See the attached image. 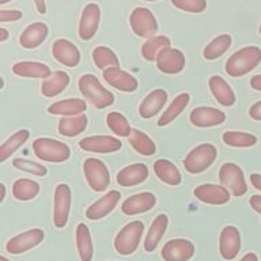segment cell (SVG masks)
<instances>
[{
  "mask_svg": "<svg viewBox=\"0 0 261 261\" xmlns=\"http://www.w3.org/2000/svg\"><path fill=\"white\" fill-rule=\"evenodd\" d=\"M220 182L224 188H227L234 196H244L248 191V185L245 181L244 171L236 163L227 162L220 167L219 170Z\"/></svg>",
  "mask_w": 261,
  "mask_h": 261,
  "instance_id": "7",
  "label": "cell"
},
{
  "mask_svg": "<svg viewBox=\"0 0 261 261\" xmlns=\"http://www.w3.org/2000/svg\"><path fill=\"white\" fill-rule=\"evenodd\" d=\"M22 18V12L18 10H2L0 11V22H15Z\"/></svg>",
  "mask_w": 261,
  "mask_h": 261,
  "instance_id": "44",
  "label": "cell"
},
{
  "mask_svg": "<svg viewBox=\"0 0 261 261\" xmlns=\"http://www.w3.org/2000/svg\"><path fill=\"white\" fill-rule=\"evenodd\" d=\"M29 136L30 134L28 129H20L12 135L11 138H8L0 147V162L7 161L20 146H23L24 143L28 142Z\"/></svg>",
  "mask_w": 261,
  "mask_h": 261,
  "instance_id": "37",
  "label": "cell"
},
{
  "mask_svg": "<svg viewBox=\"0 0 261 261\" xmlns=\"http://www.w3.org/2000/svg\"><path fill=\"white\" fill-rule=\"evenodd\" d=\"M260 34H261V26H260Z\"/></svg>",
  "mask_w": 261,
  "mask_h": 261,
  "instance_id": "56",
  "label": "cell"
},
{
  "mask_svg": "<svg viewBox=\"0 0 261 261\" xmlns=\"http://www.w3.org/2000/svg\"><path fill=\"white\" fill-rule=\"evenodd\" d=\"M241 234L234 226H226L220 232L219 252L224 260H232L240 253Z\"/></svg>",
  "mask_w": 261,
  "mask_h": 261,
  "instance_id": "17",
  "label": "cell"
},
{
  "mask_svg": "<svg viewBox=\"0 0 261 261\" xmlns=\"http://www.w3.org/2000/svg\"><path fill=\"white\" fill-rule=\"evenodd\" d=\"M208 85H210V90H211L212 95H214L216 101L219 102L220 105L232 106L236 103V94H234L230 85L224 81L223 77L218 76V75L211 76Z\"/></svg>",
  "mask_w": 261,
  "mask_h": 261,
  "instance_id": "24",
  "label": "cell"
},
{
  "mask_svg": "<svg viewBox=\"0 0 261 261\" xmlns=\"http://www.w3.org/2000/svg\"><path fill=\"white\" fill-rule=\"evenodd\" d=\"M154 171L156 177L161 181L169 184V185H179L181 184V174L178 169L167 159H158L154 163Z\"/></svg>",
  "mask_w": 261,
  "mask_h": 261,
  "instance_id": "29",
  "label": "cell"
},
{
  "mask_svg": "<svg viewBox=\"0 0 261 261\" xmlns=\"http://www.w3.org/2000/svg\"><path fill=\"white\" fill-rule=\"evenodd\" d=\"M120 192L117 191H110L109 193H106L101 197V199L93 203L87 208L86 211V216L89 218L90 220H98L105 218L106 215H109L110 212L113 211L114 207L117 205V203L120 201Z\"/></svg>",
  "mask_w": 261,
  "mask_h": 261,
  "instance_id": "19",
  "label": "cell"
},
{
  "mask_svg": "<svg viewBox=\"0 0 261 261\" xmlns=\"http://www.w3.org/2000/svg\"><path fill=\"white\" fill-rule=\"evenodd\" d=\"M171 4L178 10L199 14L207 8V0H171Z\"/></svg>",
  "mask_w": 261,
  "mask_h": 261,
  "instance_id": "43",
  "label": "cell"
},
{
  "mask_svg": "<svg viewBox=\"0 0 261 261\" xmlns=\"http://www.w3.org/2000/svg\"><path fill=\"white\" fill-rule=\"evenodd\" d=\"M250 182H252V185L256 188V189L261 191V174H258V173H253V174H250Z\"/></svg>",
  "mask_w": 261,
  "mask_h": 261,
  "instance_id": "47",
  "label": "cell"
},
{
  "mask_svg": "<svg viewBox=\"0 0 261 261\" xmlns=\"http://www.w3.org/2000/svg\"><path fill=\"white\" fill-rule=\"evenodd\" d=\"M156 67L161 72L174 75V73L181 72L185 67V56L178 49H163L156 57Z\"/></svg>",
  "mask_w": 261,
  "mask_h": 261,
  "instance_id": "14",
  "label": "cell"
},
{
  "mask_svg": "<svg viewBox=\"0 0 261 261\" xmlns=\"http://www.w3.org/2000/svg\"><path fill=\"white\" fill-rule=\"evenodd\" d=\"M121 142L112 136H87L79 142V147L87 152H98V154H110L121 148Z\"/></svg>",
  "mask_w": 261,
  "mask_h": 261,
  "instance_id": "13",
  "label": "cell"
},
{
  "mask_svg": "<svg viewBox=\"0 0 261 261\" xmlns=\"http://www.w3.org/2000/svg\"><path fill=\"white\" fill-rule=\"evenodd\" d=\"M52 53L53 57L65 67H75L81 61L79 49L68 40L60 38V40L55 41L52 46Z\"/></svg>",
  "mask_w": 261,
  "mask_h": 261,
  "instance_id": "20",
  "label": "cell"
},
{
  "mask_svg": "<svg viewBox=\"0 0 261 261\" xmlns=\"http://www.w3.org/2000/svg\"><path fill=\"white\" fill-rule=\"evenodd\" d=\"M170 48V40L166 36H154L143 44L142 56L147 61H156V57L163 49Z\"/></svg>",
  "mask_w": 261,
  "mask_h": 261,
  "instance_id": "34",
  "label": "cell"
},
{
  "mask_svg": "<svg viewBox=\"0 0 261 261\" xmlns=\"http://www.w3.org/2000/svg\"><path fill=\"white\" fill-rule=\"evenodd\" d=\"M189 103V94L187 93H182L177 95V97L173 99L169 108H167L163 114L159 117L158 120V126H165V125H169L170 122H173L175 118L178 117L179 114L182 113V110L185 109Z\"/></svg>",
  "mask_w": 261,
  "mask_h": 261,
  "instance_id": "31",
  "label": "cell"
},
{
  "mask_svg": "<svg viewBox=\"0 0 261 261\" xmlns=\"http://www.w3.org/2000/svg\"><path fill=\"white\" fill-rule=\"evenodd\" d=\"M189 120L197 128H210L223 124L226 120V114L219 109L215 108H207V106H200L191 112Z\"/></svg>",
  "mask_w": 261,
  "mask_h": 261,
  "instance_id": "16",
  "label": "cell"
},
{
  "mask_svg": "<svg viewBox=\"0 0 261 261\" xmlns=\"http://www.w3.org/2000/svg\"><path fill=\"white\" fill-rule=\"evenodd\" d=\"M49 34L48 26L42 22H36V23L29 24L24 29L23 33L20 34L19 42L20 45L26 49H34L40 46Z\"/></svg>",
  "mask_w": 261,
  "mask_h": 261,
  "instance_id": "22",
  "label": "cell"
},
{
  "mask_svg": "<svg viewBox=\"0 0 261 261\" xmlns=\"http://www.w3.org/2000/svg\"><path fill=\"white\" fill-rule=\"evenodd\" d=\"M148 177V169L143 163H136L130 166L124 167L122 170L118 171L117 184L121 187H134L138 184L146 181Z\"/></svg>",
  "mask_w": 261,
  "mask_h": 261,
  "instance_id": "25",
  "label": "cell"
},
{
  "mask_svg": "<svg viewBox=\"0 0 261 261\" xmlns=\"http://www.w3.org/2000/svg\"><path fill=\"white\" fill-rule=\"evenodd\" d=\"M69 76L68 73L63 72V71H56L52 73L48 79H45L41 85V91L45 97H56L63 91V90L68 86Z\"/></svg>",
  "mask_w": 261,
  "mask_h": 261,
  "instance_id": "28",
  "label": "cell"
},
{
  "mask_svg": "<svg viewBox=\"0 0 261 261\" xmlns=\"http://www.w3.org/2000/svg\"><path fill=\"white\" fill-rule=\"evenodd\" d=\"M103 79L112 87L120 90L122 93H134L138 89V81L130 73L122 71L118 67H112L103 71Z\"/></svg>",
  "mask_w": 261,
  "mask_h": 261,
  "instance_id": "18",
  "label": "cell"
},
{
  "mask_svg": "<svg viewBox=\"0 0 261 261\" xmlns=\"http://www.w3.org/2000/svg\"><path fill=\"white\" fill-rule=\"evenodd\" d=\"M34 4H36L37 11L40 14H45L46 12V6H45V0H33Z\"/></svg>",
  "mask_w": 261,
  "mask_h": 261,
  "instance_id": "49",
  "label": "cell"
},
{
  "mask_svg": "<svg viewBox=\"0 0 261 261\" xmlns=\"http://www.w3.org/2000/svg\"><path fill=\"white\" fill-rule=\"evenodd\" d=\"M231 46V37L228 34H220L215 37L210 44L204 48L203 56L207 60H215L218 57L227 52L228 48Z\"/></svg>",
  "mask_w": 261,
  "mask_h": 261,
  "instance_id": "36",
  "label": "cell"
},
{
  "mask_svg": "<svg viewBox=\"0 0 261 261\" xmlns=\"http://www.w3.org/2000/svg\"><path fill=\"white\" fill-rule=\"evenodd\" d=\"M167 101V93L162 89H156L154 91H151L144 101L142 102V105L139 108V113L143 118H151L156 116V114L162 110L163 105Z\"/></svg>",
  "mask_w": 261,
  "mask_h": 261,
  "instance_id": "23",
  "label": "cell"
},
{
  "mask_svg": "<svg viewBox=\"0 0 261 261\" xmlns=\"http://www.w3.org/2000/svg\"><path fill=\"white\" fill-rule=\"evenodd\" d=\"M167 224H169V219H167V215H165V214H161V215L155 218V220L151 224L150 230H148L146 240H144L146 252H154L156 249L158 244L162 240L163 234L166 232Z\"/></svg>",
  "mask_w": 261,
  "mask_h": 261,
  "instance_id": "27",
  "label": "cell"
},
{
  "mask_svg": "<svg viewBox=\"0 0 261 261\" xmlns=\"http://www.w3.org/2000/svg\"><path fill=\"white\" fill-rule=\"evenodd\" d=\"M196 199L205 204L212 205H222L230 200V192L223 185H215V184H203L193 191Z\"/></svg>",
  "mask_w": 261,
  "mask_h": 261,
  "instance_id": "15",
  "label": "cell"
},
{
  "mask_svg": "<svg viewBox=\"0 0 261 261\" xmlns=\"http://www.w3.org/2000/svg\"><path fill=\"white\" fill-rule=\"evenodd\" d=\"M86 179L91 187V189L97 192L105 191L110 182V174L108 167L102 161L95 158L86 159L83 163Z\"/></svg>",
  "mask_w": 261,
  "mask_h": 261,
  "instance_id": "8",
  "label": "cell"
},
{
  "mask_svg": "<svg viewBox=\"0 0 261 261\" xmlns=\"http://www.w3.org/2000/svg\"><path fill=\"white\" fill-rule=\"evenodd\" d=\"M38 192H40V185L33 179L19 178L12 185V195L16 200H20V201L34 199L38 195Z\"/></svg>",
  "mask_w": 261,
  "mask_h": 261,
  "instance_id": "35",
  "label": "cell"
},
{
  "mask_svg": "<svg viewBox=\"0 0 261 261\" xmlns=\"http://www.w3.org/2000/svg\"><path fill=\"white\" fill-rule=\"evenodd\" d=\"M146 2H156V0H146Z\"/></svg>",
  "mask_w": 261,
  "mask_h": 261,
  "instance_id": "55",
  "label": "cell"
},
{
  "mask_svg": "<svg viewBox=\"0 0 261 261\" xmlns=\"http://www.w3.org/2000/svg\"><path fill=\"white\" fill-rule=\"evenodd\" d=\"M129 143L140 155L150 156V155L155 154V143L152 142V139L148 135H146L142 130L132 129L129 135Z\"/></svg>",
  "mask_w": 261,
  "mask_h": 261,
  "instance_id": "38",
  "label": "cell"
},
{
  "mask_svg": "<svg viewBox=\"0 0 261 261\" xmlns=\"http://www.w3.org/2000/svg\"><path fill=\"white\" fill-rule=\"evenodd\" d=\"M33 150L37 158L45 162L60 163L69 158V147L64 143L49 138H38L33 143Z\"/></svg>",
  "mask_w": 261,
  "mask_h": 261,
  "instance_id": "3",
  "label": "cell"
},
{
  "mask_svg": "<svg viewBox=\"0 0 261 261\" xmlns=\"http://www.w3.org/2000/svg\"><path fill=\"white\" fill-rule=\"evenodd\" d=\"M71 208V189L65 184H59L55 191V207H53V222L55 226L63 228L68 222Z\"/></svg>",
  "mask_w": 261,
  "mask_h": 261,
  "instance_id": "9",
  "label": "cell"
},
{
  "mask_svg": "<svg viewBox=\"0 0 261 261\" xmlns=\"http://www.w3.org/2000/svg\"><path fill=\"white\" fill-rule=\"evenodd\" d=\"M8 2H10V0H0V4H6L8 3Z\"/></svg>",
  "mask_w": 261,
  "mask_h": 261,
  "instance_id": "53",
  "label": "cell"
},
{
  "mask_svg": "<svg viewBox=\"0 0 261 261\" xmlns=\"http://www.w3.org/2000/svg\"><path fill=\"white\" fill-rule=\"evenodd\" d=\"M249 203H250V207L261 216V196L253 195L252 197H250V201H249Z\"/></svg>",
  "mask_w": 261,
  "mask_h": 261,
  "instance_id": "46",
  "label": "cell"
},
{
  "mask_svg": "<svg viewBox=\"0 0 261 261\" xmlns=\"http://www.w3.org/2000/svg\"><path fill=\"white\" fill-rule=\"evenodd\" d=\"M129 23L135 34L142 38H151L158 30V22L154 14L146 7L135 8L130 12Z\"/></svg>",
  "mask_w": 261,
  "mask_h": 261,
  "instance_id": "6",
  "label": "cell"
},
{
  "mask_svg": "<svg viewBox=\"0 0 261 261\" xmlns=\"http://www.w3.org/2000/svg\"><path fill=\"white\" fill-rule=\"evenodd\" d=\"M250 86H252V89L257 90V91H261V75L253 76L252 81H250Z\"/></svg>",
  "mask_w": 261,
  "mask_h": 261,
  "instance_id": "48",
  "label": "cell"
},
{
  "mask_svg": "<svg viewBox=\"0 0 261 261\" xmlns=\"http://www.w3.org/2000/svg\"><path fill=\"white\" fill-rule=\"evenodd\" d=\"M0 188H2V196H0V201H3L4 196H6V187H4V185H0Z\"/></svg>",
  "mask_w": 261,
  "mask_h": 261,
  "instance_id": "52",
  "label": "cell"
},
{
  "mask_svg": "<svg viewBox=\"0 0 261 261\" xmlns=\"http://www.w3.org/2000/svg\"><path fill=\"white\" fill-rule=\"evenodd\" d=\"M101 20V10L98 7V4L90 3L83 8L82 12L81 22H79V37L83 41L91 40L99 26Z\"/></svg>",
  "mask_w": 261,
  "mask_h": 261,
  "instance_id": "12",
  "label": "cell"
},
{
  "mask_svg": "<svg viewBox=\"0 0 261 261\" xmlns=\"http://www.w3.org/2000/svg\"><path fill=\"white\" fill-rule=\"evenodd\" d=\"M86 110V102L83 99H64V101L55 102L48 108L50 114H60V116H79Z\"/></svg>",
  "mask_w": 261,
  "mask_h": 261,
  "instance_id": "30",
  "label": "cell"
},
{
  "mask_svg": "<svg viewBox=\"0 0 261 261\" xmlns=\"http://www.w3.org/2000/svg\"><path fill=\"white\" fill-rule=\"evenodd\" d=\"M224 144L230 147H237V148H246V147H252L257 143V138L254 135L246 134V132H234V130H228L222 135Z\"/></svg>",
  "mask_w": 261,
  "mask_h": 261,
  "instance_id": "40",
  "label": "cell"
},
{
  "mask_svg": "<svg viewBox=\"0 0 261 261\" xmlns=\"http://www.w3.org/2000/svg\"><path fill=\"white\" fill-rule=\"evenodd\" d=\"M87 126V117L85 114L72 116V117H63L59 121V134L61 136L73 138L76 135L82 134Z\"/></svg>",
  "mask_w": 261,
  "mask_h": 261,
  "instance_id": "32",
  "label": "cell"
},
{
  "mask_svg": "<svg viewBox=\"0 0 261 261\" xmlns=\"http://www.w3.org/2000/svg\"><path fill=\"white\" fill-rule=\"evenodd\" d=\"M106 124L114 134L118 135V136H122V138H125V136L129 138L130 132H132L128 120L118 112H112V113L108 114L106 116Z\"/></svg>",
  "mask_w": 261,
  "mask_h": 261,
  "instance_id": "41",
  "label": "cell"
},
{
  "mask_svg": "<svg viewBox=\"0 0 261 261\" xmlns=\"http://www.w3.org/2000/svg\"><path fill=\"white\" fill-rule=\"evenodd\" d=\"M12 165L16 169H19L22 171H26L29 174H34L38 175V177H44L46 175L48 170H46V167L44 165H41V163L37 162H32V161H26V159H20L16 158L12 161Z\"/></svg>",
  "mask_w": 261,
  "mask_h": 261,
  "instance_id": "42",
  "label": "cell"
},
{
  "mask_svg": "<svg viewBox=\"0 0 261 261\" xmlns=\"http://www.w3.org/2000/svg\"><path fill=\"white\" fill-rule=\"evenodd\" d=\"M261 61V49L257 46H245L237 50L226 61V72L232 77L244 76L256 68Z\"/></svg>",
  "mask_w": 261,
  "mask_h": 261,
  "instance_id": "1",
  "label": "cell"
},
{
  "mask_svg": "<svg viewBox=\"0 0 261 261\" xmlns=\"http://www.w3.org/2000/svg\"><path fill=\"white\" fill-rule=\"evenodd\" d=\"M8 38V32L4 28L0 29V42H4V41Z\"/></svg>",
  "mask_w": 261,
  "mask_h": 261,
  "instance_id": "51",
  "label": "cell"
},
{
  "mask_svg": "<svg viewBox=\"0 0 261 261\" xmlns=\"http://www.w3.org/2000/svg\"><path fill=\"white\" fill-rule=\"evenodd\" d=\"M0 261H10V260H7V258H6V257L2 256V257H0Z\"/></svg>",
  "mask_w": 261,
  "mask_h": 261,
  "instance_id": "54",
  "label": "cell"
},
{
  "mask_svg": "<svg viewBox=\"0 0 261 261\" xmlns=\"http://www.w3.org/2000/svg\"><path fill=\"white\" fill-rule=\"evenodd\" d=\"M79 90L97 109L108 108L114 102V95L99 83L91 73H86L79 79Z\"/></svg>",
  "mask_w": 261,
  "mask_h": 261,
  "instance_id": "2",
  "label": "cell"
},
{
  "mask_svg": "<svg viewBox=\"0 0 261 261\" xmlns=\"http://www.w3.org/2000/svg\"><path fill=\"white\" fill-rule=\"evenodd\" d=\"M76 248L82 261H91L93 258V241L90 230L85 223H79L76 227Z\"/></svg>",
  "mask_w": 261,
  "mask_h": 261,
  "instance_id": "33",
  "label": "cell"
},
{
  "mask_svg": "<svg viewBox=\"0 0 261 261\" xmlns=\"http://www.w3.org/2000/svg\"><path fill=\"white\" fill-rule=\"evenodd\" d=\"M143 231H144V226L139 220L125 224L114 240V248H116L117 253H120L122 256L132 254L140 244Z\"/></svg>",
  "mask_w": 261,
  "mask_h": 261,
  "instance_id": "5",
  "label": "cell"
},
{
  "mask_svg": "<svg viewBox=\"0 0 261 261\" xmlns=\"http://www.w3.org/2000/svg\"><path fill=\"white\" fill-rule=\"evenodd\" d=\"M44 237L45 234L42 230L33 228V230L24 231L19 236L11 238L6 245V249L11 254H22V253L28 252L30 249L36 248L37 245H40L44 241Z\"/></svg>",
  "mask_w": 261,
  "mask_h": 261,
  "instance_id": "10",
  "label": "cell"
},
{
  "mask_svg": "<svg viewBox=\"0 0 261 261\" xmlns=\"http://www.w3.org/2000/svg\"><path fill=\"white\" fill-rule=\"evenodd\" d=\"M12 72L18 76L23 77H37V79H48L52 73L50 68L44 63L37 61H19L12 67Z\"/></svg>",
  "mask_w": 261,
  "mask_h": 261,
  "instance_id": "26",
  "label": "cell"
},
{
  "mask_svg": "<svg viewBox=\"0 0 261 261\" xmlns=\"http://www.w3.org/2000/svg\"><path fill=\"white\" fill-rule=\"evenodd\" d=\"M155 203H156V199L152 193L143 192V193H138V195L128 197L122 203L121 211L125 215H138V214L150 211L151 208L155 205Z\"/></svg>",
  "mask_w": 261,
  "mask_h": 261,
  "instance_id": "21",
  "label": "cell"
},
{
  "mask_svg": "<svg viewBox=\"0 0 261 261\" xmlns=\"http://www.w3.org/2000/svg\"><path fill=\"white\" fill-rule=\"evenodd\" d=\"M249 114H250V117H252L253 120L261 121V101L253 103L252 108L249 109Z\"/></svg>",
  "mask_w": 261,
  "mask_h": 261,
  "instance_id": "45",
  "label": "cell"
},
{
  "mask_svg": "<svg viewBox=\"0 0 261 261\" xmlns=\"http://www.w3.org/2000/svg\"><path fill=\"white\" fill-rule=\"evenodd\" d=\"M240 261H258V258H257V256L254 253H248V254H245Z\"/></svg>",
  "mask_w": 261,
  "mask_h": 261,
  "instance_id": "50",
  "label": "cell"
},
{
  "mask_svg": "<svg viewBox=\"0 0 261 261\" xmlns=\"http://www.w3.org/2000/svg\"><path fill=\"white\" fill-rule=\"evenodd\" d=\"M93 60L94 64L97 65L99 69H108L112 67H117L118 65V57L117 55L112 50V49L106 48V46H97L93 50Z\"/></svg>",
  "mask_w": 261,
  "mask_h": 261,
  "instance_id": "39",
  "label": "cell"
},
{
  "mask_svg": "<svg viewBox=\"0 0 261 261\" xmlns=\"http://www.w3.org/2000/svg\"><path fill=\"white\" fill-rule=\"evenodd\" d=\"M195 245L191 241L177 238L163 246L161 256L165 261H188L195 256Z\"/></svg>",
  "mask_w": 261,
  "mask_h": 261,
  "instance_id": "11",
  "label": "cell"
},
{
  "mask_svg": "<svg viewBox=\"0 0 261 261\" xmlns=\"http://www.w3.org/2000/svg\"><path fill=\"white\" fill-rule=\"evenodd\" d=\"M216 155H218V151L215 146H212L210 143H204L195 147L187 155V158L184 159V166L191 174H200L215 162Z\"/></svg>",
  "mask_w": 261,
  "mask_h": 261,
  "instance_id": "4",
  "label": "cell"
}]
</instances>
